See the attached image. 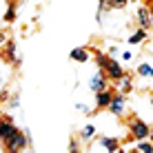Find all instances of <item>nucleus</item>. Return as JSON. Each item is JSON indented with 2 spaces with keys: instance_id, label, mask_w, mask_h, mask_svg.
Returning <instances> with one entry per match:
<instances>
[{
  "instance_id": "f257e3e1",
  "label": "nucleus",
  "mask_w": 153,
  "mask_h": 153,
  "mask_svg": "<svg viewBox=\"0 0 153 153\" xmlns=\"http://www.w3.org/2000/svg\"><path fill=\"white\" fill-rule=\"evenodd\" d=\"M126 126H129V133H131V140H144V138H149L151 135V126L144 122L142 118H138V115H131L129 120H126Z\"/></svg>"
},
{
  "instance_id": "f03ea898",
  "label": "nucleus",
  "mask_w": 153,
  "mask_h": 153,
  "mask_svg": "<svg viewBox=\"0 0 153 153\" xmlns=\"http://www.w3.org/2000/svg\"><path fill=\"white\" fill-rule=\"evenodd\" d=\"M29 144H31V138H27V131H20V129L2 142L4 151H22V149H27Z\"/></svg>"
},
{
  "instance_id": "7ed1b4c3",
  "label": "nucleus",
  "mask_w": 153,
  "mask_h": 153,
  "mask_svg": "<svg viewBox=\"0 0 153 153\" xmlns=\"http://www.w3.org/2000/svg\"><path fill=\"white\" fill-rule=\"evenodd\" d=\"M124 73H126V71H124L122 62H118L115 58H111V60H109V65L104 67V76H107V80H109V82H115L118 78H122Z\"/></svg>"
},
{
  "instance_id": "20e7f679",
  "label": "nucleus",
  "mask_w": 153,
  "mask_h": 153,
  "mask_svg": "<svg viewBox=\"0 0 153 153\" xmlns=\"http://www.w3.org/2000/svg\"><path fill=\"white\" fill-rule=\"evenodd\" d=\"M135 18H138V25L140 29H146L149 31L153 27V11L149 4H142V7H138V13H135Z\"/></svg>"
},
{
  "instance_id": "39448f33",
  "label": "nucleus",
  "mask_w": 153,
  "mask_h": 153,
  "mask_svg": "<svg viewBox=\"0 0 153 153\" xmlns=\"http://www.w3.org/2000/svg\"><path fill=\"white\" fill-rule=\"evenodd\" d=\"M124 109H126V96H124V93H113L107 111L113 113V115H124Z\"/></svg>"
},
{
  "instance_id": "423d86ee",
  "label": "nucleus",
  "mask_w": 153,
  "mask_h": 153,
  "mask_svg": "<svg viewBox=\"0 0 153 153\" xmlns=\"http://www.w3.org/2000/svg\"><path fill=\"white\" fill-rule=\"evenodd\" d=\"M18 131V126L13 124V118L11 115H2L0 118V142H4L9 135H13Z\"/></svg>"
},
{
  "instance_id": "0eeeda50",
  "label": "nucleus",
  "mask_w": 153,
  "mask_h": 153,
  "mask_svg": "<svg viewBox=\"0 0 153 153\" xmlns=\"http://www.w3.org/2000/svg\"><path fill=\"white\" fill-rule=\"evenodd\" d=\"M115 89L107 87V89H100V91H96V109H107L109 102H111Z\"/></svg>"
},
{
  "instance_id": "6e6552de",
  "label": "nucleus",
  "mask_w": 153,
  "mask_h": 153,
  "mask_svg": "<svg viewBox=\"0 0 153 153\" xmlns=\"http://www.w3.org/2000/svg\"><path fill=\"white\" fill-rule=\"evenodd\" d=\"M107 87H109L107 76H104V71H102V69H98V71L91 76V80H89V89L96 93V91H100V89H107Z\"/></svg>"
},
{
  "instance_id": "1a4fd4ad",
  "label": "nucleus",
  "mask_w": 153,
  "mask_h": 153,
  "mask_svg": "<svg viewBox=\"0 0 153 153\" xmlns=\"http://www.w3.org/2000/svg\"><path fill=\"white\" fill-rule=\"evenodd\" d=\"M113 84H115V89H118V93H124V96H129V93L133 91V78H131L129 73H124L122 78H118Z\"/></svg>"
},
{
  "instance_id": "9d476101",
  "label": "nucleus",
  "mask_w": 153,
  "mask_h": 153,
  "mask_svg": "<svg viewBox=\"0 0 153 153\" xmlns=\"http://www.w3.org/2000/svg\"><path fill=\"white\" fill-rule=\"evenodd\" d=\"M98 144L102 146L104 151H111V153H115V151L120 153V149H122V146H120V140L118 138H109V135H100Z\"/></svg>"
},
{
  "instance_id": "9b49d317",
  "label": "nucleus",
  "mask_w": 153,
  "mask_h": 153,
  "mask_svg": "<svg viewBox=\"0 0 153 153\" xmlns=\"http://www.w3.org/2000/svg\"><path fill=\"white\" fill-rule=\"evenodd\" d=\"M4 60L13 62V65H20V58H18V47H16L13 40L4 42Z\"/></svg>"
},
{
  "instance_id": "f8f14e48",
  "label": "nucleus",
  "mask_w": 153,
  "mask_h": 153,
  "mask_svg": "<svg viewBox=\"0 0 153 153\" xmlns=\"http://www.w3.org/2000/svg\"><path fill=\"white\" fill-rule=\"evenodd\" d=\"M71 62H80V65H84V62H89V49H84V47H76V49H71Z\"/></svg>"
},
{
  "instance_id": "ddd939ff",
  "label": "nucleus",
  "mask_w": 153,
  "mask_h": 153,
  "mask_svg": "<svg viewBox=\"0 0 153 153\" xmlns=\"http://www.w3.org/2000/svg\"><path fill=\"white\" fill-rule=\"evenodd\" d=\"M96 133H98V129L93 124H84L80 129V133H78V138H80L82 142H91L93 138H96Z\"/></svg>"
},
{
  "instance_id": "4468645a",
  "label": "nucleus",
  "mask_w": 153,
  "mask_h": 153,
  "mask_svg": "<svg viewBox=\"0 0 153 153\" xmlns=\"http://www.w3.org/2000/svg\"><path fill=\"white\" fill-rule=\"evenodd\" d=\"M135 73H138L142 80H151V78H153V67H151V62H140L138 69H135Z\"/></svg>"
},
{
  "instance_id": "2eb2a0df",
  "label": "nucleus",
  "mask_w": 153,
  "mask_h": 153,
  "mask_svg": "<svg viewBox=\"0 0 153 153\" xmlns=\"http://www.w3.org/2000/svg\"><path fill=\"white\" fill-rule=\"evenodd\" d=\"M93 56H96V65H98V69H102V71H104V67L109 65V60H111V58L104 53V51H100V49H93Z\"/></svg>"
},
{
  "instance_id": "dca6fc26",
  "label": "nucleus",
  "mask_w": 153,
  "mask_h": 153,
  "mask_svg": "<svg viewBox=\"0 0 153 153\" xmlns=\"http://www.w3.org/2000/svg\"><path fill=\"white\" fill-rule=\"evenodd\" d=\"M146 36H149V31H146V29H138L135 33L129 36V45H140V42L146 40Z\"/></svg>"
},
{
  "instance_id": "f3484780",
  "label": "nucleus",
  "mask_w": 153,
  "mask_h": 153,
  "mask_svg": "<svg viewBox=\"0 0 153 153\" xmlns=\"http://www.w3.org/2000/svg\"><path fill=\"white\" fill-rule=\"evenodd\" d=\"M13 20H16V2H9L7 9H4V13H2V22H9V25H11Z\"/></svg>"
},
{
  "instance_id": "a211bd4d",
  "label": "nucleus",
  "mask_w": 153,
  "mask_h": 153,
  "mask_svg": "<svg viewBox=\"0 0 153 153\" xmlns=\"http://www.w3.org/2000/svg\"><path fill=\"white\" fill-rule=\"evenodd\" d=\"M104 4H107V11H111V9H124L126 4V0H104Z\"/></svg>"
},
{
  "instance_id": "6ab92c4d",
  "label": "nucleus",
  "mask_w": 153,
  "mask_h": 153,
  "mask_svg": "<svg viewBox=\"0 0 153 153\" xmlns=\"http://www.w3.org/2000/svg\"><path fill=\"white\" fill-rule=\"evenodd\" d=\"M135 151H140V153H149V151H153V144L149 142V138L138 140V144H135Z\"/></svg>"
},
{
  "instance_id": "aec40b11",
  "label": "nucleus",
  "mask_w": 153,
  "mask_h": 153,
  "mask_svg": "<svg viewBox=\"0 0 153 153\" xmlns=\"http://www.w3.org/2000/svg\"><path fill=\"white\" fill-rule=\"evenodd\" d=\"M107 56L109 58H118L120 56V47L118 45H111V47H109V51H107Z\"/></svg>"
},
{
  "instance_id": "412c9836",
  "label": "nucleus",
  "mask_w": 153,
  "mask_h": 153,
  "mask_svg": "<svg viewBox=\"0 0 153 153\" xmlns=\"http://www.w3.org/2000/svg\"><path fill=\"white\" fill-rule=\"evenodd\" d=\"M9 100V109H18L20 107V98L18 96H11V98H7Z\"/></svg>"
},
{
  "instance_id": "4be33fe9",
  "label": "nucleus",
  "mask_w": 153,
  "mask_h": 153,
  "mask_svg": "<svg viewBox=\"0 0 153 153\" xmlns=\"http://www.w3.org/2000/svg\"><path fill=\"white\" fill-rule=\"evenodd\" d=\"M76 109H78L80 113H84V115H91V111H89V107H87L84 102H76Z\"/></svg>"
},
{
  "instance_id": "5701e85b",
  "label": "nucleus",
  "mask_w": 153,
  "mask_h": 153,
  "mask_svg": "<svg viewBox=\"0 0 153 153\" xmlns=\"http://www.w3.org/2000/svg\"><path fill=\"white\" fill-rule=\"evenodd\" d=\"M69 151H71V153H76V151H80V144H78V140H76V138H73V140L69 142Z\"/></svg>"
},
{
  "instance_id": "b1692460",
  "label": "nucleus",
  "mask_w": 153,
  "mask_h": 153,
  "mask_svg": "<svg viewBox=\"0 0 153 153\" xmlns=\"http://www.w3.org/2000/svg\"><path fill=\"white\" fill-rule=\"evenodd\" d=\"M120 56H122V60H131V58H133L131 51H120Z\"/></svg>"
},
{
  "instance_id": "393cba45",
  "label": "nucleus",
  "mask_w": 153,
  "mask_h": 153,
  "mask_svg": "<svg viewBox=\"0 0 153 153\" xmlns=\"http://www.w3.org/2000/svg\"><path fill=\"white\" fill-rule=\"evenodd\" d=\"M4 42H7V33H4V31H0V45H4Z\"/></svg>"
},
{
  "instance_id": "a878e982",
  "label": "nucleus",
  "mask_w": 153,
  "mask_h": 153,
  "mask_svg": "<svg viewBox=\"0 0 153 153\" xmlns=\"http://www.w3.org/2000/svg\"><path fill=\"white\" fill-rule=\"evenodd\" d=\"M0 84H4V73L0 71Z\"/></svg>"
},
{
  "instance_id": "bb28decb",
  "label": "nucleus",
  "mask_w": 153,
  "mask_h": 153,
  "mask_svg": "<svg viewBox=\"0 0 153 153\" xmlns=\"http://www.w3.org/2000/svg\"><path fill=\"white\" fill-rule=\"evenodd\" d=\"M126 2H138V0H126Z\"/></svg>"
},
{
  "instance_id": "cd10ccee",
  "label": "nucleus",
  "mask_w": 153,
  "mask_h": 153,
  "mask_svg": "<svg viewBox=\"0 0 153 153\" xmlns=\"http://www.w3.org/2000/svg\"><path fill=\"white\" fill-rule=\"evenodd\" d=\"M9 2H18V0H9Z\"/></svg>"
}]
</instances>
